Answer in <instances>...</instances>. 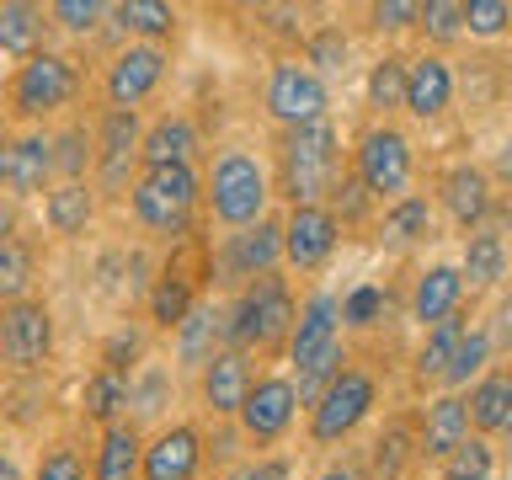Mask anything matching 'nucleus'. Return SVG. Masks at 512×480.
Wrapping results in <instances>:
<instances>
[{
	"label": "nucleus",
	"mask_w": 512,
	"mask_h": 480,
	"mask_svg": "<svg viewBox=\"0 0 512 480\" xmlns=\"http://www.w3.org/2000/svg\"><path fill=\"white\" fill-rule=\"evenodd\" d=\"M336 187V128L320 118L310 128H288L283 139V198L294 208H320Z\"/></svg>",
	"instance_id": "1"
},
{
	"label": "nucleus",
	"mask_w": 512,
	"mask_h": 480,
	"mask_svg": "<svg viewBox=\"0 0 512 480\" xmlns=\"http://www.w3.org/2000/svg\"><path fill=\"white\" fill-rule=\"evenodd\" d=\"M294 331V299H288V283L283 278H256L246 288V299L235 304V315L224 320V336H230L235 352L246 347H278L283 336Z\"/></svg>",
	"instance_id": "2"
},
{
	"label": "nucleus",
	"mask_w": 512,
	"mask_h": 480,
	"mask_svg": "<svg viewBox=\"0 0 512 480\" xmlns=\"http://www.w3.org/2000/svg\"><path fill=\"white\" fill-rule=\"evenodd\" d=\"M198 203V176L192 166H155L134 182V214L139 224H150L160 235H182Z\"/></svg>",
	"instance_id": "3"
},
{
	"label": "nucleus",
	"mask_w": 512,
	"mask_h": 480,
	"mask_svg": "<svg viewBox=\"0 0 512 480\" xmlns=\"http://www.w3.org/2000/svg\"><path fill=\"white\" fill-rule=\"evenodd\" d=\"M208 198H214V219L246 230L267 208V176L246 150H224L214 160V176H208Z\"/></svg>",
	"instance_id": "4"
},
{
	"label": "nucleus",
	"mask_w": 512,
	"mask_h": 480,
	"mask_svg": "<svg viewBox=\"0 0 512 480\" xmlns=\"http://www.w3.org/2000/svg\"><path fill=\"white\" fill-rule=\"evenodd\" d=\"M368 406H374V379H368L363 368H342V374H336L326 390H320V400H315L310 438H315V443L347 438V432L368 416Z\"/></svg>",
	"instance_id": "5"
},
{
	"label": "nucleus",
	"mask_w": 512,
	"mask_h": 480,
	"mask_svg": "<svg viewBox=\"0 0 512 480\" xmlns=\"http://www.w3.org/2000/svg\"><path fill=\"white\" fill-rule=\"evenodd\" d=\"M48 347H54V315H48V304L16 299L0 310V358L11 368H22V374L43 368Z\"/></svg>",
	"instance_id": "6"
},
{
	"label": "nucleus",
	"mask_w": 512,
	"mask_h": 480,
	"mask_svg": "<svg viewBox=\"0 0 512 480\" xmlns=\"http://www.w3.org/2000/svg\"><path fill=\"white\" fill-rule=\"evenodd\" d=\"M267 112L288 128H310L326 118V80L310 64H278L267 80Z\"/></svg>",
	"instance_id": "7"
},
{
	"label": "nucleus",
	"mask_w": 512,
	"mask_h": 480,
	"mask_svg": "<svg viewBox=\"0 0 512 480\" xmlns=\"http://www.w3.org/2000/svg\"><path fill=\"white\" fill-rule=\"evenodd\" d=\"M75 96V70H70V59H59V54H32L22 70H16V91H11V102L22 118H43V112H54L64 107Z\"/></svg>",
	"instance_id": "8"
},
{
	"label": "nucleus",
	"mask_w": 512,
	"mask_h": 480,
	"mask_svg": "<svg viewBox=\"0 0 512 480\" xmlns=\"http://www.w3.org/2000/svg\"><path fill=\"white\" fill-rule=\"evenodd\" d=\"M358 182L363 192H400L411 182V144L406 134H395V128H374V134H363L358 144Z\"/></svg>",
	"instance_id": "9"
},
{
	"label": "nucleus",
	"mask_w": 512,
	"mask_h": 480,
	"mask_svg": "<svg viewBox=\"0 0 512 480\" xmlns=\"http://www.w3.org/2000/svg\"><path fill=\"white\" fill-rule=\"evenodd\" d=\"M160 75H166V54H160L155 43L123 48V54L112 59V70H107V96H112V107L134 112L144 96L160 86Z\"/></svg>",
	"instance_id": "10"
},
{
	"label": "nucleus",
	"mask_w": 512,
	"mask_h": 480,
	"mask_svg": "<svg viewBox=\"0 0 512 480\" xmlns=\"http://www.w3.org/2000/svg\"><path fill=\"white\" fill-rule=\"evenodd\" d=\"M294 411H299L294 384L288 379H262V384H251V395L240 400L235 416H240V427H246L256 443H267V438H278V432H288Z\"/></svg>",
	"instance_id": "11"
},
{
	"label": "nucleus",
	"mask_w": 512,
	"mask_h": 480,
	"mask_svg": "<svg viewBox=\"0 0 512 480\" xmlns=\"http://www.w3.org/2000/svg\"><path fill=\"white\" fill-rule=\"evenodd\" d=\"M336 251V214L331 208H294L283 224V256L294 267H320Z\"/></svg>",
	"instance_id": "12"
},
{
	"label": "nucleus",
	"mask_w": 512,
	"mask_h": 480,
	"mask_svg": "<svg viewBox=\"0 0 512 480\" xmlns=\"http://www.w3.org/2000/svg\"><path fill=\"white\" fill-rule=\"evenodd\" d=\"M336 299L331 294H315L304 304V315L294 320V336H288V352H294V368L304 374L310 363H320L331 347H342V336H336Z\"/></svg>",
	"instance_id": "13"
},
{
	"label": "nucleus",
	"mask_w": 512,
	"mask_h": 480,
	"mask_svg": "<svg viewBox=\"0 0 512 480\" xmlns=\"http://www.w3.org/2000/svg\"><path fill=\"white\" fill-rule=\"evenodd\" d=\"M283 256V224L256 219L240 235H230V251H224V272L230 278H267L272 262Z\"/></svg>",
	"instance_id": "14"
},
{
	"label": "nucleus",
	"mask_w": 512,
	"mask_h": 480,
	"mask_svg": "<svg viewBox=\"0 0 512 480\" xmlns=\"http://www.w3.org/2000/svg\"><path fill=\"white\" fill-rule=\"evenodd\" d=\"M198 459H203L198 432H192V427H166L150 448H144L139 475L144 480H192V475H198Z\"/></svg>",
	"instance_id": "15"
},
{
	"label": "nucleus",
	"mask_w": 512,
	"mask_h": 480,
	"mask_svg": "<svg viewBox=\"0 0 512 480\" xmlns=\"http://www.w3.org/2000/svg\"><path fill=\"white\" fill-rule=\"evenodd\" d=\"M139 160V112H123L112 107L102 118V187L107 192H123L128 182V166Z\"/></svg>",
	"instance_id": "16"
},
{
	"label": "nucleus",
	"mask_w": 512,
	"mask_h": 480,
	"mask_svg": "<svg viewBox=\"0 0 512 480\" xmlns=\"http://www.w3.org/2000/svg\"><path fill=\"white\" fill-rule=\"evenodd\" d=\"M251 395V368H246V352L224 347L203 363V400L214 406V416H235L240 400Z\"/></svg>",
	"instance_id": "17"
},
{
	"label": "nucleus",
	"mask_w": 512,
	"mask_h": 480,
	"mask_svg": "<svg viewBox=\"0 0 512 480\" xmlns=\"http://www.w3.org/2000/svg\"><path fill=\"white\" fill-rule=\"evenodd\" d=\"M448 96H454V75H448L443 59L422 54L416 64H406V107L416 118H438L448 107Z\"/></svg>",
	"instance_id": "18"
},
{
	"label": "nucleus",
	"mask_w": 512,
	"mask_h": 480,
	"mask_svg": "<svg viewBox=\"0 0 512 480\" xmlns=\"http://www.w3.org/2000/svg\"><path fill=\"white\" fill-rule=\"evenodd\" d=\"M48 171H54V139L27 134V139H16L11 150H6V187L16 192V198L38 192L48 182Z\"/></svg>",
	"instance_id": "19"
},
{
	"label": "nucleus",
	"mask_w": 512,
	"mask_h": 480,
	"mask_svg": "<svg viewBox=\"0 0 512 480\" xmlns=\"http://www.w3.org/2000/svg\"><path fill=\"white\" fill-rule=\"evenodd\" d=\"M470 438V411H464L459 395H438L427 406V427H422V454L432 459H448L454 448Z\"/></svg>",
	"instance_id": "20"
},
{
	"label": "nucleus",
	"mask_w": 512,
	"mask_h": 480,
	"mask_svg": "<svg viewBox=\"0 0 512 480\" xmlns=\"http://www.w3.org/2000/svg\"><path fill=\"white\" fill-rule=\"evenodd\" d=\"M192 150H198V134H192V123H187V118H160L150 134L139 139L144 171H155V166H187Z\"/></svg>",
	"instance_id": "21"
},
{
	"label": "nucleus",
	"mask_w": 512,
	"mask_h": 480,
	"mask_svg": "<svg viewBox=\"0 0 512 480\" xmlns=\"http://www.w3.org/2000/svg\"><path fill=\"white\" fill-rule=\"evenodd\" d=\"M443 203L459 224H480L491 214V176L475 166H454L443 176Z\"/></svg>",
	"instance_id": "22"
},
{
	"label": "nucleus",
	"mask_w": 512,
	"mask_h": 480,
	"mask_svg": "<svg viewBox=\"0 0 512 480\" xmlns=\"http://www.w3.org/2000/svg\"><path fill=\"white\" fill-rule=\"evenodd\" d=\"M176 331H182V336H176L182 363H208V358H214V347H219V336H224V315L214 310V304H192Z\"/></svg>",
	"instance_id": "23"
},
{
	"label": "nucleus",
	"mask_w": 512,
	"mask_h": 480,
	"mask_svg": "<svg viewBox=\"0 0 512 480\" xmlns=\"http://www.w3.org/2000/svg\"><path fill=\"white\" fill-rule=\"evenodd\" d=\"M139 459H144V448H139L134 422H112L102 438V454H96V480H134Z\"/></svg>",
	"instance_id": "24"
},
{
	"label": "nucleus",
	"mask_w": 512,
	"mask_h": 480,
	"mask_svg": "<svg viewBox=\"0 0 512 480\" xmlns=\"http://www.w3.org/2000/svg\"><path fill=\"white\" fill-rule=\"evenodd\" d=\"M464 294V278L459 267H432L422 283H416V320H427V326H438V320L454 315V304Z\"/></svg>",
	"instance_id": "25"
},
{
	"label": "nucleus",
	"mask_w": 512,
	"mask_h": 480,
	"mask_svg": "<svg viewBox=\"0 0 512 480\" xmlns=\"http://www.w3.org/2000/svg\"><path fill=\"white\" fill-rule=\"evenodd\" d=\"M470 422L480 427V432H502V422H507V411H512V374H486L470 390Z\"/></svg>",
	"instance_id": "26"
},
{
	"label": "nucleus",
	"mask_w": 512,
	"mask_h": 480,
	"mask_svg": "<svg viewBox=\"0 0 512 480\" xmlns=\"http://www.w3.org/2000/svg\"><path fill=\"white\" fill-rule=\"evenodd\" d=\"M38 32H43V11L38 6H27V0L0 6V54H27L32 59Z\"/></svg>",
	"instance_id": "27"
},
{
	"label": "nucleus",
	"mask_w": 512,
	"mask_h": 480,
	"mask_svg": "<svg viewBox=\"0 0 512 480\" xmlns=\"http://www.w3.org/2000/svg\"><path fill=\"white\" fill-rule=\"evenodd\" d=\"M48 230L54 235H80L86 230V219H91V192H86V182H64V187H54L48 192Z\"/></svg>",
	"instance_id": "28"
},
{
	"label": "nucleus",
	"mask_w": 512,
	"mask_h": 480,
	"mask_svg": "<svg viewBox=\"0 0 512 480\" xmlns=\"http://www.w3.org/2000/svg\"><path fill=\"white\" fill-rule=\"evenodd\" d=\"M112 16H118V27L144 32V38H166L176 27V11L160 6V0H123V6H112Z\"/></svg>",
	"instance_id": "29"
},
{
	"label": "nucleus",
	"mask_w": 512,
	"mask_h": 480,
	"mask_svg": "<svg viewBox=\"0 0 512 480\" xmlns=\"http://www.w3.org/2000/svg\"><path fill=\"white\" fill-rule=\"evenodd\" d=\"M123 406H128V374H112V368L91 374V384H86V416H96V422L112 427V416H118Z\"/></svg>",
	"instance_id": "30"
},
{
	"label": "nucleus",
	"mask_w": 512,
	"mask_h": 480,
	"mask_svg": "<svg viewBox=\"0 0 512 480\" xmlns=\"http://www.w3.org/2000/svg\"><path fill=\"white\" fill-rule=\"evenodd\" d=\"M459 342H464V320H459V315L438 320V326L427 331V342H422V358H416V368H422V374H443V368L454 363Z\"/></svg>",
	"instance_id": "31"
},
{
	"label": "nucleus",
	"mask_w": 512,
	"mask_h": 480,
	"mask_svg": "<svg viewBox=\"0 0 512 480\" xmlns=\"http://www.w3.org/2000/svg\"><path fill=\"white\" fill-rule=\"evenodd\" d=\"M496 470V454L486 438H464L454 454L443 459V480H491Z\"/></svg>",
	"instance_id": "32"
},
{
	"label": "nucleus",
	"mask_w": 512,
	"mask_h": 480,
	"mask_svg": "<svg viewBox=\"0 0 512 480\" xmlns=\"http://www.w3.org/2000/svg\"><path fill=\"white\" fill-rule=\"evenodd\" d=\"M502 267H507V251H502V240L496 235H475L470 240V251H464V267H459V278H470V283H496L502 278Z\"/></svg>",
	"instance_id": "33"
},
{
	"label": "nucleus",
	"mask_w": 512,
	"mask_h": 480,
	"mask_svg": "<svg viewBox=\"0 0 512 480\" xmlns=\"http://www.w3.org/2000/svg\"><path fill=\"white\" fill-rule=\"evenodd\" d=\"M427 198H400L390 214H384V240L390 246H411V240H422L427 235Z\"/></svg>",
	"instance_id": "34"
},
{
	"label": "nucleus",
	"mask_w": 512,
	"mask_h": 480,
	"mask_svg": "<svg viewBox=\"0 0 512 480\" xmlns=\"http://www.w3.org/2000/svg\"><path fill=\"white\" fill-rule=\"evenodd\" d=\"M27 283H32V251L22 240H6V246H0V299L6 304L27 299Z\"/></svg>",
	"instance_id": "35"
},
{
	"label": "nucleus",
	"mask_w": 512,
	"mask_h": 480,
	"mask_svg": "<svg viewBox=\"0 0 512 480\" xmlns=\"http://www.w3.org/2000/svg\"><path fill=\"white\" fill-rule=\"evenodd\" d=\"M187 310H192V288H187V278L166 272V278L155 283V294H150V315L160 320V326H182Z\"/></svg>",
	"instance_id": "36"
},
{
	"label": "nucleus",
	"mask_w": 512,
	"mask_h": 480,
	"mask_svg": "<svg viewBox=\"0 0 512 480\" xmlns=\"http://www.w3.org/2000/svg\"><path fill=\"white\" fill-rule=\"evenodd\" d=\"M486 358H491V336H486V331H464V342H459V352H454V363L443 368V379L459 390V384H470L480 368H486Z\"/></svg>",
	"instance_id": "37"
},
{
	"label": "nucleus",
	"mask_w": 512,
	"mask_h": 480,
	"mask_svg": "<svg viewBox=\"0 0 512 480\" xmlns=\"http://www.w3.org/2000/svg\"><path fill=\"white\" fill-rule=\"evenodd\" d=\"M368 102L374 107H406V59H379L368 75Z\"/></svg>",
	"instance_id": "38"
},
{
	"label": "nucleus",
	"mask_w": 512,
	"mask_h": 480,
	"mask_svg": "<svg viewBox=\"0 0 512 480\" xmlns=\"http://www.w3.org/2000/svg\"><path fill=\"white\" fill-rule=\"evenodd\" d=\"M507 22H512V6H507V0H470V6H464V27L480 32V38H496Z\"/></svg>",
	"instance_id": "39"
},
{
	"label": "nucleus",
	"mask_w": 512,
	"mask_h": 480,
	"mask_svg": "<svg viewBox=\"0 0 512 480\" xmlns=\"http://www.w3.org/2000/svg\"><path fill=\"white\" fill-rule=\"evenodd\" d=\"M416 22H427L432 38L448 43V38H459V32H464V6H459V0H427Z\"/></svg>",
	"instance_id": "40"
},
{
	"label": "nucleus",
	"mask_w": 512,
	"mask_h": 480,
	"mask_svg": "<svg viewBox=\"0 0 512 480\" xmlns=\"http://www.w3.org/2000/svg\"><path fill=\"white\" fill-rule=\"evenodd\" d=\"M86 160H91V144H86V134H80V128H70V134L54 144V171H64V182H80Z\"/></svg>",
	"instance_id": "41"
},
{
	"label": "nucleus",
	"mask_w": 512,
	"mask_h": 480,
	"mask_svg": "<svg viewBox=\"0 0 512 480\" xmlns=\"http://www.w3.org/2000/svg\"><path fill=\"white\" fill-rule=\"evenodd\" d=\"M166 374H160V368H150V374H144L139 384H128V406H134L139 416H155L160 406H166Z\"/></svg>",
	"instance_id": "42"
},
{
	"label": "nucleus",
	"mask_w": 512,
	"mask_h": 480,
	"mask_svg": "<svg viewBox=\"0 0 512 480\" xmlns=\"http://www.w3.org/2000/svg\"><path fill=\"white\" fill-rule=\"evenodd\" d=\"M32 480H86V464H80L75 448H54V454H43Z\"/></svg>",
	"instance_id": "43"
},
{
	"label": "nucleus",
	"mask_w": 512,
	"mask_h": 480,
	"mask_svg": "<svg viewBox=\"0 0 512 480\" xmlns=\"http://www.w3.org/2000/svg\"><path fill=\"white\" fill-rule=\"evenodd\" d=\"M54 16H59V22L70 27V32H91L96 16H102V6H96V0H59Z\"/></svg>",
	"instance_id": "44"
},
{
	"label": "nucleus",
	"mask_w": 512,
	"mask_h": 480,
	"mask_svg": "<svg viewBox=\"0 0 512 480\" xmlns=\"http://www.w3.org/2000/svg\"><path fill=\"white\" fill-rule=\"evenodd\" d=\"M310 59L320 64V70H342V59H347V38H342V32H320L315 48H310Z\"/></svg>",
	"instance_id": "45"
},
{
	"label": "nucleus",
	"mask_w": 512,
	"mask_h": 480,
	"mask_svg": "<svg viewBox=\"0 0 512 480\" xmlns=\"http://www.w3.org/2000/svg\"><path fill=\"white\" fill-rule=\"evenodd\" d=\"M416 16H422V6H411V0H379V6H374V22L379 27H411L416 22Z\"/></svg>",
	"instance_id": "46"
},
{
	"label": "nucleus",
	"mask_w": 512,
	"mask_h": 480,
	"mask_svg": "<svg viewBox=\"0 0 512 480\" xmlns=\"http://www.w3.org/2000/svg\"><path fill=\"white\" fill-rule=\"evenodd\" d=\"M230 480H288V464L283 459H256V464H240Z\"/></svg>",
	"instance_id": "47"
},
{
	"label": "nucleus",
	"mask_w": 512,
	"mask_h": 480,
	"mask_svg": "<svg viewBox=\"0 0 512 480\" xmlns=\"http://www.w3.org/2000/svg\"><path fill=\"white\" fill-rule=\"evenodd\" d=\"M331 192H336V208H342L347 219L363 214V182H358V176H352V182H342V187H331Z\"/></svg>",
	"instance_id": "48"
},
{
	"label": "nucleus",
	"mask_w": 512,
	"mask_h": 480,
	"mask_svg": "<svg viewBox=\"0 0 512 480\" xmlns=\"http://www.w3.org/2000/svg\"><path fill=\"white\" fill-rule=\"evenodd\" d=\"M374 304H379V294H374V288H363V294L347 304V315L358 320V326H368V315H374Z\"/></svg>",
	"instance_id": "49"
},
{
	"label": "nucleus",
	"mask_w": 512,
	"mask_h": 480,
	"mask_svg": "<svg viewBox=\"0 0 512 480\" xmlns=\"http://www.w3.org/2000/svg\"><path fill=\"white\" fill-rule=\"evenodd\" d=\"M496 171H502V182H512V139L502 144V155H496Z\"/></svg>",
	"instance_id": "50"
},
{
	"label": "nucleus",
	"mask_w": 512,
	"mask_h": 480,
	"mask_svg": "<svg viewBox=\"0 0 512 480\" xmlns=\"http://www.w3.org/2000/svg\"><path fill=\"white\" fill-rule=\"evenodd\" d=\"M0 480H22V470H16L11 454H0Z\"/></svg>",
	"instance_id": "51"
},
{
	"label": "nucleus",
	"mask_w": 512,
	"mask_h": 480,
	"mask_svg": "<svg viewBox=\"0 0 512 480\" xmlns=\"http://www.w3.org/2000/svg\"><path fill=\"white\" fill-rule=\"evenodd\" d=\"M6 230H11V208H0V246H6Z\"/></svg>",
	"instance_id": "52"
},
{
	"label": "nucleus",
	"mask_w": 512,
	"mask_h": 480,
	"mask_svg": "<svg viewBox=\"0 0 512 480\" xmlns=\"http://www.w3.org/2000/svg\"><path fill=\"white\" fill-rule=\"evenodd\" d=\"M320 480H358V475H352V470H326Z\"/></svg>",
	"instance_id": "53"
},
{
	"label": "nucleus",
	"mask_w": 512,
	"mask_h": 480,
	"mask_svg": "<svg viewBox=\"0 0 512 480\" xmlns=\"http://www.w3.org/2000/svg\"><path fill=\"white\" fill-rule=\"evenodd\" d=\"M502 432H507V443H512V411H507V422H502Z\"/></svg>",
	"instance_id": "54"
},
{
	"label": "nucleus",
	"mask_w": 512,
	"mask_h": 480,
	"mask_svg": "<svg viewBox=\"0 0 512 480\" xmlns=\"http://www.w3.org/2000/svg\"><path fill=\"white\" fill-rule=\"evenodd\" d=\"M0 182H6V150H0Z\"/></svg>",
	"instance_id": "55"
}]
</instances>
